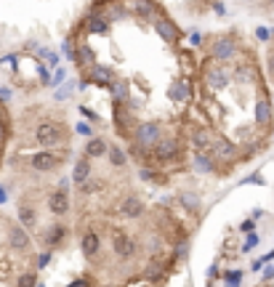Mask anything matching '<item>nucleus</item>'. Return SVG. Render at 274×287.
<instances>
[{"instance_id":"1","label":"nucleus","mask_w":274,"mask_h":287,"mask_svg":"<svg viewBox=\"0 0 274 287\" xmlns=\"http://www.w3.org/2000/svg\"><path fill=\"white\" fill-rule=\"evenodd\" d=\"M200 83H202L205 93H221L235 83V67L226 64V61H216V59H205L202 69L197 72Z\"/></svg>"},{"instance_id":"2","label":"nucleus","mask_w":274,"mask_h":287,"mask_svg":"<svg viewBox=\"0 0 274 287\" xmlns=\"http://www.w3.org/2000/svg\"><path fill=\"white\" fill-rule=\"evenodd\" d=\"M35 141L43 149H54V146H70V128L59 120H43L35 128Z\"/></svg>"},{"instance_id":"3","label":"nucleus","mask_w":274,"mask_h":287,"mask_svg":"<svg viewBox=\"0 0 274 287\" xmlns=\"http://www.w3.org/2000/svg\"><path fill=\"white\" fill-rule=\"evenodd\" d=\"M184 157V141H181V133H163V138L155 144L152 149V160L157 165H173V160Z\"/></svg>"},{"instance_id":"4","label":"nucleus","mask_w":274,"mask_h":287,"mask_svg":"<svg viewBox=\"0 0 274 287\" xmlns=\"http://www.w3.org/2000/svg\"><path fill=\"white\" fill-rule=\"evenodd\" d=\"M70 157V146H61V149H40L30 157V168L35 173H54L64 165V160Z\"/></svg>"},{"instance_id":"5","label":"nucleus","mask_w":274,"mask_h":287,"mask_svg":"<svg viewBox=\"0 0 274 287\" xmlns=\"http://www.w3.org/2000/svg\"><path fill=\"white\" fill-rule=\"evenodd\" d=\"M208 56L216 61H226V64L239 59V46H237L235 35H216L208 43Z\"/></svg>"},{"instance_id":"6","label":"nucleus","mask_w":274,"mask_h":287,"mask_svg":"<svg viewBox=\"0 0 274 287\" xmlns=\"http://www.w3.org/2000/svg\"><path fill=\"white\" fill-rule=\"evenodd\" d=\"M195 77L192 75H176L170 80V88H168V99L173 104H192L195 99Z\"/></svg>"},{"instance_id":"7","label":"nucleus","mask_w":274,"mask_h":287,"mask_svg":"<svg viewBox=\"0 0 274 287\" xmlns=\"http://www.w3.org/2000/svg\"><path fill=\"white\" fill-rule=\"evenodd\" d=\"M163 125H160L157 120H144V122H139L136 125V131H133V138L130 141L133 144H139V146H144V149H155V144L163 138Z\"/></svg>"},{"instance_id":"8","label":"nucleus","mask_w":274,"mask_h":287,"mask_svg":"<svg viewBox=\"0 0 274 287\" xmlns=\"http://www.w3.org/2000/svg\"><path fill=\"white\" fill-rule=\"evenodd\" d=\"M91 8L96 11V14H101L110 24H117V21H125L130 16L128 11V3L125 0H99V3H93Z\"/></svg>"},{"instance_id":"9","label":"nucleus","mask_w":274,"mask_h":287,"mask_svg":"<svg viewBox=\"0 0 274 287\" xmlns=\"http://www.w3.org/2000/svg\"><path fill=\"white\" fill-rule=\"evenodd\" d=\"M186 138H189L192 152H208L210 146H213L216 131L210 125H189L186 128Z\"/></svg>"},{"instance_id":"10","label":"nucleus","mask_w":274,"mask_h":287,"mask_svg":"<svg viewBox=\"0 0 274 287\" xmlns=\"http://www.w3.org/2000/svg\"><path fill=\"white\" fill-rule=\"evenodd\" d=\"M152 30H155L157 35L163 37V43H168V46H179L181 30H179V24H176V21L170 19L168 14H165V11H160V16L152 21Z\"/></svg>"},{"instance_id":"11","label":"nucleus","mask_w":274,"mask_h":287,"mask_svg":"<svg viewBox=\"0 0 274 287\" xmlns=\"http://www.w3.org/2000/svg\"><path fill=\"white\" fill-rule=\"evenodd\" d=\"M208 152L213 154L216 165H219V170H216V173H224V168H221V162H235V160H237V149H235V144H232L229 138H224L221 133H216V138H213V146H210Z\"/></svg>"},{"instance_id":"12","label":"nucleus","mask_w":274,"mask_h":287,"mask_svg":"<svg viewBox=\"0 0 274 287\" xmlns=\"http://www.w3.org/2000/svg\"><path fill=\"white\" fill-rule=\"evenodd\" d=\"M83 77L91 83V85L110 88L112 83L117 80V72L112 69V67H107V64H99V61H96V64L91 67V69H85V72H83Z\"/></svg>"},{"instance_id":"13","label":"nucleus","mask_w":274,"mask_h":287,"mask_svg":"<svg viewBox=\"0 0 274 287\" xmlns=\"http://www.w3.org/2000/svg\"><path fill=\"white\" fill-rule=\"evenodd\" d=\"M80 30H83L85 35H101V37H107V35H110V30H112V24L101 14H96L93 8H88L85 19L80 21Z\"/></svg>"},{"instance_id":"14","label":"nucleus","mask_w":274,"mask_h":287,"mask_svg":"<svg viewBox=\"0 0 274 287\" xmlns=\"http://www.w3.org/2000/svg\"><path fill=\"white\" fill-rule=\"evenodd\" d=\"M112 250H115V255L120 261H130V258L139 253V245H136V239L128 237L125 232H115V237H112Z\"/></svg>"},{"instance_id":"15","label":"nucleus","mask_w":274,"mask_h":287,"mask_svg":"<svg viewBox=\"0 0 274 287\" xmlns=\"http://www.w3.org/2000/svg\"><path fill=\"white\" fill-rule=\"evenodd\" d=\"M96 61H99V56H96V48L91 46L88 40H80V43H77V53H75V64L80 67V72L91 69Z\"/></svg>"},{"instance_id":"16","label":"nucleus","mask_w":274,"mask_h":287,"mask_svg":"<svg viewBox=\"0 0 274 287\" xmlns=\"http://www.w3.org/2000/svg\"><path fill=\"white\" fill-rule=\"evenodd\" d=\"M120 216H125V218H139V216H144V202H141V197L139 194H125L123 200H120Z\"/></svg>"},{"instance_id":"17","label":"nucleus","mask_w":274,"mask_h":287,"mask_svg":"<svg viewBox=\"0 0 274 287\" xmlns=\"http://www.w3.org/2000/svg\"><path fill=\"white\" fill-rule=\"evenodd\" d=\"M8 247H11V250H16V253L30 250V234H27L21 226L11 223V226H8Z\"/></svg>"},{"instance_id":"18","label":"nucleus","mask_w":274,"mask_h":287,"mask_svg":"<svg viewBox=\"0 0 274 287\" xmlns=\"http://www.w3.org/2000/svg\"><path fill=\"white\" fill-rule=\"evenodd\" d=\"M176 59H179L181 75H197V59H195V48H176Z\"/></svg>"},{"instance_id":"19","label":"nucleus","mask_w":274,"mask_h":287,"mask_svg":"<svg viewBox=\"0 0 274 287\" xmlns=\"http://www.w3.org/2000/svg\"><path fill=\"white\" fill-rule=\"evenodd\" d=\"M48 210L54 216H67L70 213V194H67V189H56L48 197Z\"/></svg>"},{"instance_id":"20","label":"nucleus","mask_w":274,"mask_h":287,"mask_svg":"<svg viewBox=\"0 0 274 287\" xmlns=\"http://www.w3.org/2000/svg\"><path fill=\"white\" fill-rule=\"evenodd\" d=\"M80 247H83V255L85 258H96L99 255V250H101V239H99V234L96 232H83V237H80Z\"/></svg>"},{"instance_id":"21","label":"nucleus","mask_w":274,"mask_h":287,"mask_svg":"<svg viewBox=\"0 0 274 287\" xmlns=\"http://www.w3.org/2000/svg\"><path fill=\"white\" fill-rule=\"evenodd\" d=\"M272 122V101L266 96H258L256 99V125L266 128Z\"/></svg>"},{"instance_id":"22","label":"nucleus","mask_w":274,"mask_h":287,"mask_svg":"<svg viewBox=\"0 0 274 287\" xmlns=\"http://www.w3.org/2000/svg\"><path fill=\"white\" fill-rule=\"evenodd\" d=\"M43 237H45L43 242H45L48 247H59L61 242L67 239V226H61V223H54V226H48V229L43 232Z\"/></svg>"},{"instance_id":"23","label":"nucleus","mask_w":274,"mask_h":287,"mask_svg":"<svg viewBox=\"0 0 274 287\" xmlns=\"http://www.w3.org/2000/svg\"><path fill=\"white\" fill-rule=\"evenodd\" d=\"M110 96H112V104L128 101V99H130V83L123 80V77H117V80L110 85Z\"/></svg>"},{"instance_id":"24","label":"nucleus","mask_w":274,"mask_h":287,"mask_svg":"<svg viewBox=\"0 0 274 287\" xmlns=\"http://www.w3.org/2000/svg\"><path fill=\"white\" fill-rule=\"evenodd\" d=\"M107 149H110V144L104 141V138H88L85 141V157H91V160H99V157H107Z\"/></svg>"},{"instance_id":"25","label":"nucleus","mask_w":274,"mask_h":287,"mask_svg":"<svg viewBox=\"0 0 274 287\" xmlns=\"http://www.w3.org/2000/svg\"><path fill=\"white\" fill-rule=\"evenodd\" d=\"M256 77H258V72H256L253 64H237L235 67V83L248 85V83H256Z\"/></svg>"},{"instance_id":"26","label":"nucleus","mask_w":274,"mask_h":287,"mask_svg":"<svg viewBox=\"0 0 274 287\" xmlns=\"http://www.w3.org/2000/svg\"><path fill=\"white\" fill-rule=\"evenodd\" d=\"M91 176H93V170H91V157H83V160H77V162H75V176H72V178H75V184L80 186V184H85Z\"/></svg>"},{"instance_id":"27","label":"nucleus","mask_w":274,"mask_h":287,"mask_svg":"<svg viewBox=\"0 0 274 287\" xmlns=\"http://www.w3.org/2000/svg\"><path fill=\"white\" fill-rule=\"evenodd\" d=\"M107 157H110V162L115 168H123L125 162H128V154H125V149L120 144H110V149H107Z\"/></svg>"},{"instance_id":"28","label":"nucleus","mask_w":274,"mask_h":287,"mask_svg":"<svg viewBox=\"0 0 274 287\" xmlns=\"http://www.w3.org/2000/svg\"><path fill=\"white\" fill-rule=\"evenodd\" d=\"M35 218H37L35 207H32V205H24V202H21V205H19V221H21V226L35 229Z\"/></svg>"},{"instance_id":"29","label":"nucleus","mask_w":274,"mask_h":287,"mask_svg":"<svg viewBox=\"0 0 274 287\" xmlns=\"http://www.w3.org/2000/svg\"><path fill=\"white\" fill-rule=\"evenodd\" d=\"M72 93H75V80H64L59 85V91L54 93V99L56 101H67V99H72Z\"/></svg>"},{"instance_id":"30","label":"nucleus","mask_w":274,"mask_h":287,"mask_svg":"<svg viewBox=\"0 0 274 287\" xmlns=\"http://www.w3.org/2000/svg\"><path fill=\"white\" fill-rule=\"evenodd\" d=\"M75 53H77V46H75V37L67 35L64 43H61V56H64L67 61H75Z\"/></svg>"},{"instance_id":"31","label":"nucleus","mask_w":274,"mask_h":287,"mask_svg":"<svg viewBox=\"0 0 274 287\" xmlns=\"http://www.w3.org/2000/svg\"><path fill=\"white\" fill-rule=\"evenodd\" d=\"M16 287H35V271H24L16 279Z\"/></svg>"},{"instance_id":"32","label":"nucleus","mask_w":274,"mask_h":287,"mask_svg":"<svg viewBox=\"0 0 274 287\" xmlns=\"http://www.w3.org/2000/svg\"><path fill=\"white\" fill-rule=\"evenodd\" d=\"M181 202H184L189 210H197L200 213V197L197 194H181Z\"/></svg>"},{"instance_id":"33","label":"nucleus","mask_w":274,"mask_h":287,"mask_svg":"<svg viewBox=\"0 0 274 287\" xmlns=\"http://www.w3.org/2000/svg\"><path fill=\"white\" fill-rule=\"evenodd\" d=\"M75 131L80 133V136H85V138H93V125H91V122H77Z\"/></svg>"},{"instance_id":"34","label":"nucleus","mask_w":274,"mask_h":287,"mask_svg":"<svg viewBox=\"0 0 274 287\" xmlns=\"http://www.w3.org/2000/svg\"><path fill=\"white\" fill-rule=\"evenodd\" d=\"M54 77H51V85H61L64 83V77H67V69H61V67H54Z\"/></svg>"},{"instance_id":"35","label":"nucleus","mask_w":274,"mask_h":287,"mask_svg":"<svg viewBox=\"0 0 274 287\" xmlns=\"http://www.w3.org/2000/svg\"><path fill=\"white\" fill-rule=\"evenodd\" d=\"M80 115H83L85 120H91V122H99V115H96L93 109H88V106H80Z\"/></svg>"},{"instance_id":"36","label":"nucleus","mask_w":274,"mask_h":287,"mask_svg":"<svg viewBox=\"0 0 274 287\" xmlns=\"http://www.w3.org/2000/svg\"><path fill=\"white\" fill-rule=\"evenodd\" d=\"M258 234H248V239H245V245H242V250H250V247H256L258 245Z\"/></svg>"},{"instance_id":"37","label":"nucleus","mask_w":274,"mask_h":287,"mask_svg":"<svg viewBox=\"0 0 274 287\" xmlns=\"http://www.w3.org/2000/svg\"><path fill=\"white\" fill-rule=\"evenodd\" d=\"M224 279L226 282H239V279H242V271H226Z\"/></svg>"},{"instance_id":"38","label":"nucleus","mask_w":274,"mask_h":287,"mask_svg":"<svg viewBox=\"0 0 274 287\" xmlns=\"http://www.w3.org/2000/svg\"><path fill=\"white\" fill-rule=\"evenodd\" d=\"M48 263H51V250H48V253H43V255L37 258V269H45Z\"/></svg>"},{"instance_id":"39","label":"nucleus","mask_w":274,"mask_h":287,"mask_svg":"<svg viewBox=\"0 0 274 287\" xmlns=\"http://www.w3.org/2000/svg\"><path fill=\"white\" fill-rule=\"evenodd\" d=\"M11 96H14V93H11V88L0 85V101H3V104H5V101H11Z\"/></svg>"},{"instance_id":"40","label":"nucleus","mask_w":274,"mask_h":287,"mask_svg":"<svg viewBox=\"0 0 274 287\" xmlns=\"http://www.w3.org/2000/svg\"><path fill=\"white\" fill-rule=\"evenodd\" d=\"M5 136H8V128H5V122L0 120V149H3V144H5Z\"/></svg>"},{"instance_id":"41","label":"nucleus","mask_w":274,"mask_h":287,"mask_svg":"<svg viewBox=\"0 0 274 287\" xmlns=\"http://www.w3.org/2000/svg\"><path fill=\"white\" fill-rule=\"evenodd\" d=\"M256 37H258V40H269V30L258 27V30H256Z\"/></svg>"},{"instance_id":"42","label":"nucleus","mask_w":274,"mask_h":287,"mask_svg":"<svg viewBox=\"0 0 274 287\" xmlns=\"http://www.w3.org/2000/svg\"><path fill=\"white\" fill-rule=\"evenodd\" d=\"M189 40H192V46H202V35H200V32H192Z\"/></svg>"},{"instance_id":"43","label":"nucleus","mask_w":274,"mask_h":287,"mask_svg":"<svg viewBox=\"0 0 274 287\" xmlns=\"http://www.w3.org/2000/svg\"><path fill=\"white\" fill-rule=\"evenodd\" d=\"M213 11H216V14H219V16H224V14H226L224 3H219V0H216V3H213Z\"/></svg>"},{"instance_id":"44","label":"nucleus","mask_w":274,"mask_h":287,"mask_svg":"<svg viewBox=\"0 0 274 287\" xmlns=\"http://www.w3.org/2000/svg\"><path fill=\"white\" fill-rule=\"evenodd\" d=\"M239 229H242V232H253V221H245Z\"/></svg>"},{"instance_id":"45","label":"nucleus","mask_w":274,"mask_h":287,"mask_svg":"<svg viewBox=\"0 0 274 287\" xmlns=\"http://www.w3.org/2000/svg\"><path fill=\"white\" fill-rule=\"evenodd\" d=\"M0 202H5V189H0Z\"/></svg>"}]
</instances>
